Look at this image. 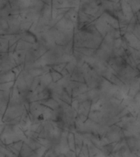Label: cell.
Masks as SVG:
<instances>
[{
	"instance_id": "cell-1",
	"label": "cell",
	"mask_w": 140,
	"mask_h": 157,
	"mask_svg": "<svg viewBox=\"0 0 140 157\" xmlns=\"http://www.w3.org/2000/svg\"><path fill=\"white\" fill-rule=\"evenodd\" d=\"M74 49L78 52H80V53L82 54V55H84L86 58L93 57L96 51L95 49L88 48H74Z\"/></svg>"
},
{
	"instance_id": "cell-2",
	"label": "cell",
	"mask_w": 140,
	"mask_h": 157,
	"mask_svg": "<svg viewBox=\"0 0 140 157\" xmlns=\"http://www.w3.org/2000/svg\"><path fill=\"white\" fill-rule=\"evenodd\" d=\"M50 74V76H51L52 81V83H59L60 81L63 78V76L61 75V73H59V72H56V71H53V70H52L49 72Z\"/></svg>"
},
{
	"instance_id": "cell-3",
	"label": "cell",
	"mask_w": 140,
	"mask_h": 157,
	"mask_svg": "<svg viewBox=\"0 0 140 157\" xmlns=\"http://www.w3.org/2000/svg\"><path fill=\"white\" fill-rule=\"evenodd\" d=\"M67 145L69 146V147L71 148L73 151H75L76 150V142H75V133L71 132H68V134H67Z\"/></svg>"
},
{
	"instance_id": "cell-4",
	"label": "cell",
	"mask_w": 140,
	"mask_h": 157,
	"mask_svg": "<svg viewBox=\"0 0 140 157\" xmlns=\"http://www.w3.org/2000/svg\"><path fill=\"white\" fill-rule=\"evenodd\" d=\"M129 5L131 7L134 14H136L140 11V1H127Z\"/></svg>"
},
{
	"instance_id": "cell-5",
	"label": "cell",
	"mask_w": 140,
	"mask_h": 157,
	"mask_svg": "<svg viewBox=\"0 0 140 157\" xmlns=\"http://www.w3.org/2000/svg\"><path fill=\"white\" fill-rule=\"evenodd\" d=\"M137 71H138V73L140 74V64H138V65H137Z\"/></svg>"
},
{
	"instance_id": "cell-6",
	"label": "cell",
	"mask_w": 140,
	"mask_h": 157,
	"mask_svg": "<svg viewBox=\"0 0 140 157\" xmlns=\"http://www.w3.org/2000/svg\"><path fill=\"white\" fill-rule=\"evenodd\" d=\"M136 78H137L138 82V83H139V84H140V74H139V75H138V77Z\"/></svg>"
}]
</instances>
